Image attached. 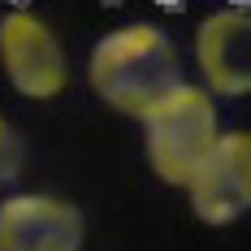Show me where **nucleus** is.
Wrapping results in <instances>:
<instances>
[{"label":"nucleus","instance_id":"1","mask_svg":"<svg viewBox=\"0 0 251 251\" xmlns=\"http://www.w3.org/2000/svg\"><path fill=\"white\" fill-rule=\"evenodd\" d=\"M87 82L113 113L143 122L151 104L169 96L182 78L174 39L151 22H130L96 39L87 56Z\"/></svg>","mask_w":251,"mask_h":251},{"label":"nucleus","instance_id":"2","mask_svg":"<svg viewBox=\"0 0 251 251\" xmlns=\"http://www.w3.org/2000/svg\"><path fill=\"white\" fill-rule=\"evenodd\" d=\"M143 156L151 174L165 186H182L195 177L208 148L221 139V117H217V96L203 82H177L169 96L143 113Z\"/></svg>","mask_w":251,"mask_h":251},{"label":"nucleus","instance_id":"3","mask_svg":"<svg viewBox=\"0 0 251 251\" xmlns=\"http://www.w3.org/2000/svg\"><path fill=\"white\" fill-rule=\"evenodd\" d=\"M0 70L26 100H56L70 82V61L56 30L30 9H9L0 18Z\"/></svg>","mask_w":251,"mask_h":251},{"label":"nucleus","instance_id":"4","mask_svg":"<svg viewBox=\"0 0 251 251\" xmlns=\"http://www.w3.org/2000/svg\"><path fill=\"white\" fill-rule=\"evenodd\" d=\"M191 212L203 226L221 229L251 212V130H221L195 177L186 182Z\"/></svg>","mask_w":251,"mask_h":251},{"label":"nucleus","instance_id":"5","mask_svg":"<svg viewBox=\"0 0 251 251\" xmlns=\"http://www.w3.org/2000/svg\"><path fill=\"white\" fill-rule=\"evenodd\" d=\"M82 208L48 191H22L0 203V251H82Z\"/></svg>","mask_w":251,"mask_h":251},{"label":"nucleus","instance_id":"6","mask_svg":"<svg viewBox=\"0 0 251 251\" xmlns=\"http://www.w3.org/2000/svg\"><path fill=\"white\" fill-rule=\"evenodd\" d=\"M195 65L212 96H251V9H217L195 30Z\"/></svg>","mask_w":251,"mask_h":251},{"label":"nucleus","instance_id":"7","mask_svg":"<svg viewBox=\"0 0 251 251\" xmlns=\"http://www.w3.org/2000/svg\"><path fill=\"white\" fill-rule=\"evenodd\" d=\"M22 174V134L0 117V186H9Z\"/></svg>","mask_w":251,"mask_h":251}]
</instances>
